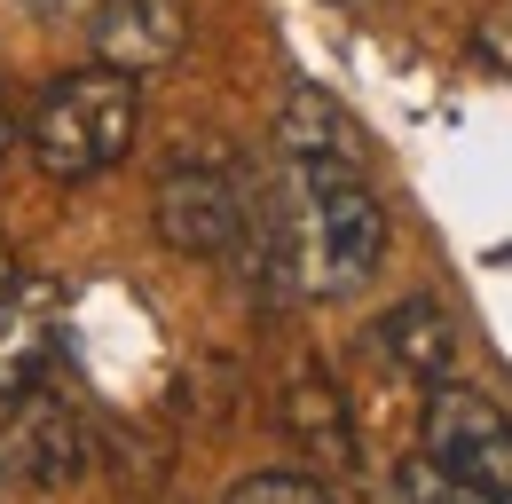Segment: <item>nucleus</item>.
Instances as JSON below:
<instances>
[{
    "instance_id": "f8f14e48",
    "label": "nucleus",
    "mask_w": 512,
    "mask_h": 504,
    "mask_svg": "<svg viewBox=\"0 0 512 504\" xmlns=\"http://www.w3.org/2000/svg\"><path fill=\"white\" fill-rule=\"evenodd\" d=\"M402 497L410 504H497V497H481V489H465V481H449L434 457H410L402 465Z\"/></svg>"
},
{
    "instance_id": "2eb2a0df",
    "label": "nucleus",
    "mask_w": 512,
    "mask_h": 504,
    "mask_svg": "<svg viewBox=\"0 0 512 504\" xmlns=\"http://www.w3.org/2000/svg\"><path fill=\"white\" fill-rule=\"evenodd\" d=\"M8 142H16V111H8V95H0V158H8Z\"/></svg>"
},
{
    "instance_id": "ddd939ff",
    "label": "nucleus",
    "mask_w": 512,
    "mask_h": 504,
    "mask_svg": "<svg viewBox=\"0 0 512 504\" xmlns=\"http://www.w3.org/2000/svg\"><path fill=\"white\" fill-rule=\"evenodd\" d=\"M0 300H16V245H8V229H0Z\"/></svg>"
},
{
    "instance_id": "4468645a",
    "label": "nucleus",
    "mask_w": 512,
    "mask_h": 504,
    "mask_svg": "<svg viewBox=\"0 0 512 504\" xmlns=\"http://www.w3.org/2000/svg\"><path fill=\"white\" fill-rule=\"evenodd\" d=\"M32 16H71V8H95V0H24Z\"/></svg>"
},
{
    "instance_id": "f03ea898",
    "label": "nucleus",
    "mask_w": 512,
    "mask_h": 504,
    "mask_svg": "<svg viewBox=\"0 0 512 504\" xmlns=\"http://www.w3.org/2000/svg\"><path fill=\"white\" fill-rule=\"evenodd\" d=\"M134 126H142V87L134 71H111V63H87V71H64L40 103H32V158L48 182H95L111 174L134 150Z\"/></svg>"
},
{
    "instance_id": "7ed1b4c3",
    "label": "nucleus",
    "mask_w": 512,
    "mask_h": 504,
    "mask_svg": "<svg viewBox=\"0 0 512 504\" xmlns=\"http://www.w3.org/2000/svg\"><path fill=\"white\" fill-rule=\"evenodd\" d=\"M426 457L449 481L512 504V418L481 386H434L426 394Z\"/></svg>"
},
{
    "instance_id": "423d86ee",
    "label": "nucleus",
    "mask_w": 512,
    "mask_h": 504,
    "mask_svg": "<svg viewBox=\"0 0 512 504\" xmlns=\"http://www.w3.org/2000/svg\"><path fill=\"white\" fill-rule=\"evenodd\" d=\"M182 56V8L174 0H95V63L158 71Z\"/></svg>"
},
{
    "instance_id": "6e6552de",
    "label": "nucleus",
    "mask_w": 512,
    "mask_h": 504,
    "mask_svg": "<svg viewBox=\"0 0 512 504\" xmlns=\"http://www.w3.org/2000/svg\"><path fill=\"white\" fill-rule=\"evenodd\" d=\"M284 434L300 441L316 465H355V418H347L339 386L323 371H300L284 386Z\"/></svg>"
},
{
    "instance_id": "20e7f679",
    "label": "nucleus",
    "mask_w": 512,
    "mask_h": 504,
    "mask_svg": "<svg viewBox=\"0 0 512 504\" xmlns=\"http://www.w3.org/2000/svg\"><path fill=\"white\" fill-rule=\"evenodd\" d=\"M87 418L71 410L56 386L8 402V426H0V481L8 489H32V497H56L87 473Z\"/></svg>"
},
{
    "instance_id": "1a4fd4ad",
    "label": "nucleus",
    "mask_w": 512,
    "mask_h": 504,
    "mask_svg": "<svg viewBox=\"0 0 512 504\" xmlns=\"http://www.w3.org/2000/svg\"><path fill=\"white\" fill-rule=\"evenodd\" d=\"M276 134H284L292 166H355V119H347V111H339L323 87H308V79L284 95Z\"/></svg>"
},
{
    "instance_id": "f257e3e1",
    "label": "nucleus",
    "mask_w": 512,
    "mask_h": 504,
    "mask_svg": "<svg viewBox=\"0 0 512 504\" xmlns=\"http://www.w3.org/2000/svg\"><path fill=\"white\" fill-rule=\"evenodd\" d=\"M386 260V205L355 166H292V245L284 276L308 300H347Z\"/></svg>"
},
{
    "instance_id": "39448f33",
    "label": "nucleus",
    "mask_w": 512,
    "mask_h": 504,
    "mask_svg": "<svg viewBox=\"0 0 512 504\" xmlns=\"http://www.w3.org/2000/svg\"><path fill=\"white\" fill-rule=\"evenodd\" d=\"M158 237L174 252H190V260H221V252L245 245V189L237 174H221V166H174L166 182H158Z\"/></svg>"
},
{
    "instance_id": "0eeeda50",
    "label": "nucleus",
    "mask_w": 512,
    "mask_h": 504,
    "mask_svg": "<svg viewBox=\"0 0 512 504\" xmlns=\"http://www.w3.org/2000/svg\"><path fill=\"white\" fill-rule=\"evenodd\" d=\"M379 347H386V363H394L402 378L442 386V378H449V355H457V331H449L442 300L410 292V300H394V308L379 315Z\"/></svg>"
},
{
    "instance_id": "9b49d317",
    "label": "nucleus",
    "mask_w": 512,
    "mask_h": 504,
    "mask_svg": "<svg viewBox=\"0 0 512 504\" xmlns=\"http://www.w3.org/2000/svg\"><path fill=\"white\" fill-rule=\"evenodd\" d=\"M229 504H339V497L323 489L316 473H245L229 489Z\"/></svg>"
},
{
    "instance_id": "9d476101",
    "label": "nucleus",
    "mask_w": 512,
    "mask_h": 504,
    "mask_svg": "<svg viewBox=\"0 0 512 504\" xmlns=\"http://www.w3.org/2000/svg\"><path fill=\"white\" fill-rule=\"evenodd\" d=\"M56 371V323L40 300H0V402H24V394H40Z\"/></svg>"
}]
</instances>
